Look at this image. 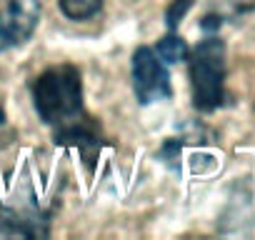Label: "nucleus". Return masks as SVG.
Here are the masks:
<instances>
[{"instance_id":"nucleus-6","label":"nucleus","mask_w":255,"mask_h":240,"mask_svg":"<svg viewBox=\"0 0 255 240\" xmlns=\"http://www.w3.org/2000/svg\"><path fill=\"white\" fill-rule=\"evenodd\" d=\"M60 10L70 18V20H88L95 18L103 8V0H58Z\"/></svg>"},{"instance_id":"nucleus-8","label":"nucleus","mask_w":255,"mask_h":240,"mask_svg":"<svg viewBox=\"0 0 255 240\" xmlns=\"http://www.w3.org/2000/svg\"><path fill=\"white\" fill-rule=\"evenodd\" d=\"M8 133V123H5V115H3V108H0V138Z\"/></svg>"},{"instance_id":"nucleus-7","label":"nucleus","mask_w":255,"mask_h":240,"mask_svg":"<svg viewBox=\"0 0 255 240\" xmlns=\"http://www.w3.org/2000/svg\"><path fill=\"white\" fill-rule=\"evenodd\" d=\"M228 3H230L233 13H240V10H245V8L253 3V0H228Z\"/></svg>"},{"instance_id":"nucleus-4","label":"nucleus","mask_w":255,"mask_h":240,"mask_svg":"<svg viewBox=\"0 0 255 240\" xmlns=\"http://www.w3.org/2000/svg\"><path fill=\"white\" fill-rule=\"evenodd\" d=\"M40 20L38 0H0V53L23 45Z\"/></svg>"},{"instance_id":"nucleus-3","label":"nucleus","mask_w":255,"mask_h":240,"mask_svg":"<svg viewBox=\"0 0 255 240\" xmlns=\"http://www.w3.org/2000/svg\"><path fill=\"white\" fill-rule=\"evenodd\" d=\"M133 90H135L138 103L143 105L160 103L173 95L170 73L165 63L160 60V55L155 53V48L140 45L133 53Z\"/></svg>"},{"instance_id":"nucleus-2","label":"nucleus","mask_w":255,"mask_h":240,"mask_svg":"<svg viewBox=\"0 0 255 240\" xmlns=\"http://www.w3.org/2000/svg\"><path fill=\"white\" fill-rule=\"evenodd\" d=\"M190 88L193 105L203 113H210L225 103V43L218 35L203 38L190 53Z\"/></svg>"},{"instance_id":"nucleus-1","label":"nucleus","mask_w":255,"mask_h":240,"mask_svg":"<svg viewBox=\"0 0 255 240\" xmlns=\"http://www.w3.org/2000/svg\"><path fill=\"white\" fill-rule=\"evenodd\" d=\"M30 93L35 113L53 133L55 143L80 148L83 155L100 150V128L85 108L83 80L75 65H50L33 80Z\"/></svg>"},{"instance_id":"nucleus-5","label":"nucleus","mask_w":255,"mask_h":240,"mask_svg":"<svg viewBox=\"0 0 255 240\" xmlns=\"http://www.w3.org/2000/svg\"><path fill=\"white\" fill-rule=\"evenodd\" d=\"M155 53L160 55V60H163L165 65H170V63H180V60H185L190 50H188V45H185V40H183L180 35L170 33V35H165V38L158 43Z\"/></svg>"}]
</instances>
